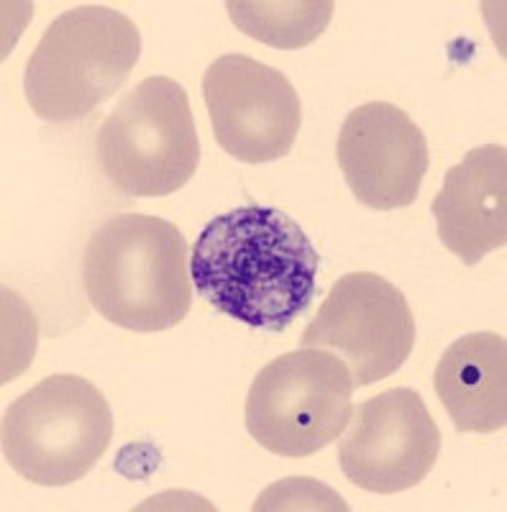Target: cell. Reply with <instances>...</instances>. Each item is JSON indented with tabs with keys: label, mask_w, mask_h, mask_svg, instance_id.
<instances>
[{
	"label": "cell",
	"mask_w": 507,
	"mask_h": 512,
	"mask_svg": "<svg viewBox=\"0 0 507 512\" xmlns=\"http://www.w3.org/2000/svg\"><path fill=\"white\" fill-rule=\"evenodd\" d=\"M321 256L287 213L244 205L200 231L190 277L205 303L244 326L282 333L308 310Z\"/></svg>",
	"instance_id": "6da1fadb"
},
{
	"label": "cell",
	"mask_w": 507,
	"mask_h": 512,
	"mask_svg": "<svg viewBox=\"0 0 507 512\" xmlns=\"http://www.w3.org/2000/svg\"><path fill=\"white\" fill-rule=\"evenodd\" d=\"M82 285L90 305L113 326L136 333L180 326L193 305L185 236L157 216H113L90 236Z\"/></svg>",
	"instance_id": "7a4b0ae2"
},
{
	"label": "cell",
	"mask_w": 507,
	"mask_h": 512,
	"mask_svg": "<svg viewBox=\"0 0 507 512\" xmlns=\"http://www.w3.org/2000/svg\"><path fill=\"white\" fill-rule=\"evenodd\" d=\"M141 34L108 6H77L49 24L24 72L31 111L49 123L85 118L118 93L136 67Z\"/></svg>",
	"instance_id": "3957f363"
},
{
	"label": "cell",
	"mask_w": 507,
	"mask_h": 512,
	"mask_svg": "<svg viewBox=\"0 0 507 512\" xmlns=\"http://www.w3.org/2000/svg\"><path fill=\"white\" fill-rule=\"evenodd\" d=\"M103 175L131 198H164L193 180L200 139L185 88L146 77L123 95L95 136Z\"/></svg>",
	"instance_id": "277c9868"
},
{
	"label": "cell",
	"mask_w": 507,
	"mask_h": 512,
	"mask_svg": "<svg viewBox=\"0 0 507 512\" xmlns=\"http://www.w3.org/2000/svg\"><path fill=\"white\" fill-rule=\"evenodd\" d=\"M113 413L103 392L77 374H52L3 415V456L39 487L80 482L105 456Z\"/></svg>",
	"instance_id": "5b68a950"
},
{
	"label": "cell",
	"mask_w": 507,
	"mask_h": 512,
	"mask_svg": "<svg viewBox=\"0 0 507 512\" xmlns=\"http://www.w3.org/2000/svg\"><path fill=\"white\" fill-rule=\"evenodd\" d=\"M354 382L344 361L300 349L269 361L246 397V431L285 459H305L338 441L354 413Z\"/></svg>",
	"instance_id": "8992f818"
},
{
	"label": "cell",
	"mask_w": 507,
	"mask_h": 512,
	"mask_svg": "<svg viewBox=\"0 0 507 512\" xmlns=\"http://www.w3.org/2000/svg\"><path fill=\"white\" fill-rule=\"evenodd\" d=\"M300 346L333 349L349 364L354 387H369L392 377L413 354V310L390 280L374 272H351L331 287Z\"/></svg>",
	"instance_id": "52a82bcc"
},
{
	"label": "cell",
	"mask_w": 507,
	"mask_h": 512,
	"mask_svg": "<svg viewBox=\"0 0 507 512\" xmlns=\"http://www.w3.org/2000/svg\"><path fill=\"white\" fill-rule=\"evenodd\" d=\"M203 98L218 146L234 159L264 164L292 152L303 105L280 70L246 54H226L205 70Z\"/></svg>",
	"instance_id": "ba28073f"
},
{
	"label": "cell",
	"mask_w": 507,
	"mask_h": 512,
	"mask_svg": "<svg viewBox=\"0 0 507 512\" xmlns=\"http://www.w3.org/2000/svg\"><path fill=\"white\" fill-rule=\"evenodd\" d=\"M441 451V433L426 402L410 387L364 400L351 413L338 443L341 472L374 495H397L431 474Z\"/></svg>",
	"instance_id": "9c48e42d"
},
{
	"label": "cell",
	"mask_w": 507,
	"mask_h": 512,
	"mask_svg": "<svg viewBox=\"0 0 507 512\" xmlns=\"http://www.w3.org/2000/svg\"><path fill=\"white\" fill-rule=\"evenodd\" d=\"M338 167L356 200L372 210L408 208L428 172V141L418 123L385 100L356 105L336 144Z\"/></svg>",
	"instance_id": "30bf717a"
},
{
	"label": "cell",
	"mask_w": 507,
	"mask_h": 512,
	"mask_svg": "<svg viewBox=\"0 0 507 512\" xmlns=\"http://www.w3.org/2000/svg\"><path fill=\"white\" fill-rule=\"evenodd\" d=\"M438 239L467 267L507 244V149L484 144L446 172L433 198Z\"/></svg>",
	"instance_id": "8fae6325"
},
{
	"label": "cell",
	"mask_w": 507,
	"mask_h": 512,
	"mask_svg": "<svg viewBox=\"0 0 507 512\" xmlns=\"http://www.w3.org/2000/svg\"><path fill=\"white\" fill-rule=\"evenodd\" d=\"M433 387L459 433L507 425V341L492 331L461 336L443 351Z\"/></svg>",
	"instance_id": "7c38bea8"
},
{
	"label": "cell",
	"mask_w": 507,
	"mask_h": 512,
	"mask_svg": "<svg viewBox=\"0 0 507 512\" xmlns=\"http://www.w3.org/2000/svg\"><path fill=\"white\" fill-rule=\"evenodd\" d=\"M331 0H228L236 29L274 49L313 44L333 18Z\"/></svg>",
	"instance_id": "4fadbf2b"
},
{
	"label": "cell",
	"mask_w": 507,
	"mask_h": 512,
	"mask_svg": "<svg viewBox=\"0 0 507 512\" xmlns=\"http://www.w3.org/2000/svg\"><path fill=\"white\" fill-rule=\"evenodd\" d=\"M3 315V382H11L31 364L36 349V320L24 300L8 287L3 290Z\"/></svg>",
	"instance_id": "5bb4252c"
},
{
	"label": "cell",
	"mask_w": 507,
	"mask_h": 512,
	"mask_svg": "<svg viewBox=\"0 0 507 512\" xmlns=\"http://www.w3.org/2000/svg\"><path fill=\"white\" fill-rule=\"evenodd\" d=\"M251 510H349L344 497L318 479L290 477L264 489Z\"/></svg>",
	"instance_id": "9a60e30c"
}]
</instances>
